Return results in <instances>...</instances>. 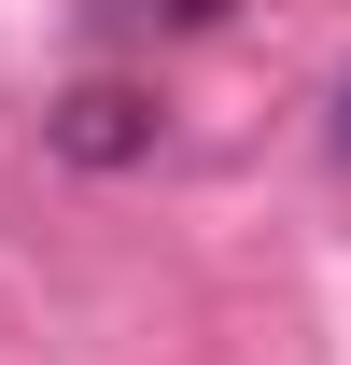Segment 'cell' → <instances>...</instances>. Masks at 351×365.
<instances>
[{"instance_id":"6da1fadb","label":"cell","mask_w":351,"mask_h":365,"mask_svg":"<svg viewBox=\"0 0 351 365\" xmlns=\"http://www.w3.org/2000/svg\"><path fill=\"white\" fill-rule=\"evenodd\" d=\"M141 140H155V113H141L127 85H85L71 113H56V155H85V169H127Z\"/></svg>"}]
</instances>
